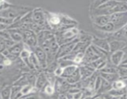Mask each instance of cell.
Masks as SVG:
<instances>
[{
    "mask_svg": "<svg viewBox=\"0 0 127 99\" xmlns=\"http://www.w3.org/2000/svg\"><path fill=\"white\" fill-rule=\"evenodd\" d=\"M48 84V80L46 77L45 73H40L36 77L35 83V88L37 90H43L45 87Z\"/></svg>",
    "mask_w": 127,
    "mask_h": 99,
    "instance_id": "obj_9",
    "label": "cell"
},
{
    "mask_svg": "<svg viewBox=\"0 0 127 99\" xmlns=\"http://www.w3.org/2000/svg\"><path fill=\"white\" fill-rule=\"evenodd\" d=\"M102 84V77H100V75H98L95 79V82H94V90L95 91V93L97 92L99 89H100V85Z\"/></svg>",
    "mask_w": 127,
    "mask_h": 99,
    "instance_id": "obj_26",
    "label": "cell"
},
{
    "mask_svg": "<svg viewBox=\"0 0 127 99\" xmlns=\"http://www.w3.org/2000/svg\"><path fill=\"white\" fill-rule=\"evenodd\" d=\"M99 57L95 54V53L93 51V50L92 49L90 45L84 52V58H83V63H82L81 65H83V64H88L89 63H92L94 61L96 60V59H99Z\"/></svg>",
    "mask_w": 127,
    "mask_h": 99,
    "instance_id": "obj_6",
    "label": "cell"
},
{
    "mask_svg": "<svg viewBox=\"0 0 127 99\" xmlns=\"http://www.w3.org/2000/svg\"><path fill=\"white\" fill-rule=\"evenodd\" d=\"M38 46L41 47L45 42L54 37V34L49 30H42L37 34Z\"/></svg>",
    "mask_w": 127,
    "mask_h": 99,
    "instance_id": "obj_8",
    "label": "cell"
},
{
    "mask_svg": "<svg viewBox=\"0 0 127 99\" xmlns=\"http://www.w3.org/2000/svg\"><path fill=\"white\" fill-rule=\"evenodd\" d=\"M79 69L81 80H84L89 78L96 71L93 68L91 67L90 66L87 65V64H83V65L79 66Z\"/></svg>",
    "mask_w": 127,
    "mask_h": 99,
    "instance_id": "obj_7",
    "label": "cell"
},
{
    "mask_svg": "<svg viewBox=\"0 0 127 99\" xmlns=\"http://www.w3.org/2000/svg\"><path fill=\"white\" fill-rule=\"evenodd\" d=\"M63 73V68H62L60 66H58L57 69L55 70V71L53 72V74L55 76L58 77H60L62 76V74Z\"/></svg>",
    "mask_w": 127,
    "mask_h": 99,
    "instance_id": "obj_29",
    "label": "cell"
},
{
    "mask_svg": "<svg viewBox=\"0 0 127 99\" xmlns=\"http://www.w3.org/2000/svg\"><path fill=\"white\" fill-rule=\"evenodd\" d=\"M28 84H29L28 79H27L26 75H23V76L21 77V78H19L18 80H16L14 82V85H17V86L22 87L24 86V85H28Z\"/></svg>",
    "mask_w": 127,
    "mask_h": 99,
    "instance_id": "obj_23",
    "label": "cell"
},
{
    "mask_svg": "<svg viewBox=\"0 0 127 99\" xmlns=\"http://www.w3.org/2000/svg\"><path fill=\"white\" fill-rule=\"evenodd\" d=\"M91 44L98 47V48H100V49L104 50L105 51H110L109 42L105 39H104V38L93 37V40H92Z\"/></svg>",
    "mask_w": 127,
    "mask_h": 99,
    "instance_id": "obj_10",
    "label": "cell"
},
{
    "mask_svg": "<svg viewBox=\"0 0 127 99\" xmlns=\"http://www.w3.org/2000/svg\"><path fill=\"white\" fill-rule=\"evenodd\" d=\"M7 27H8V26L0 23V31H2V30H4L7 29Z\"/></svg>",
    "mask_w": 127,
    "mask_h": 99,
    "instance_id": "obj_31",
    "label": "cell"
},
{
    "mask_svg": "<svg viewBox=\"0 0 127 99\" xmlns=\"http://www.w3.org/2000/svg\"><path fill=\"white\" fill-rule=\"evenodd\" d=\"M66 99H73V95L70 94V93L68 92L66 95Z\"/></svg>",
    "mask_w": 127,
    "mask_h": 99,
    "instance_id": "obj_32",
    "label": "cell"
},
{
    "mask_svg": "<svg viewBox=\"0 0 127 99\" xmlns=\"http://www.w3.org/2000/svg\"><path fill=\"white\" fill-rule=\"evenodd\" d=\"M43 90H44V92L48 95H53L55 92L54 86L51 85V84H49V83H48L45 87Z\"/></svg>",
    "mask_w": 127,
    "mask_h": 99,
    "instance_id": "obj_25",
    "label": "cell"
},
{
    "mask_svg": "<svg viewBox=\"0 0 127 99\" xmlns=\"http://www.w3.org/2000/svg\"><path fill=\"white\" fill-rule=\"evenodd\" d=\"M33 50L32 52H33L35 56L37 57L41 68L45 69L47 67V56L45 51L38 46L36 47Z\"/></svg>",
    "mask_w": 127,
    "mask_h": 99,
    "instance_id": "obj_5",
    "label": "cell"
},
{
    "mask_svg": "<svg viewBox=\"0 0 127 99\" xmlns=\"http://www.w3.org/2000/svg\"><path fill=\"white\" fill-rule=\"evenodd\" d=\"M99 75H100L102 79H105V80H107V82H109V83L111 82H114L115 80L117 79L118 78V75L117 74H108V73H100L99 72Z\"/></svg>",
    "mask_w": 127,
    "mask_h": 99,
    "instance_id": "obj_18",
    "label": "cell"
},
{
    "mask_svg": "<svg viewBox=\"0 0 127 99\" xmlns=\"http://www.w3.org/2000/svg\"><path fill=\"white\" fill-rule=\"evenodd\" d=\"M123 53L121 51H116L114 52L111 56V60L113 64L115 65H118L121 61Z\"/></svg>",
    "mask_w": 127,
    "mask_h": 99,
    "instance_id": "obj_20",
    "label": "cell"
},
{
    "mask_svg": "<svg viewBox=\"0 0 127 99\" xmlns=\"http://www.w3.org/2000/svg\"><path fill=\"white\" fill-rule=\"evenodd\" d=\"M24 48L23 42H19V43H15L12 47L9 48L8 51L11 54L16 56L17 57H19L21 51Z\"/></svg>",
    "mask_w": 127,
    "mask_h": 99,
    "instance_id": "obj_14",
    "label": "cell"
},
{
    "mask_svg": "<svg viewBox=\"0 0 127 99\" xmlns=\"http://www.w3.org/2000/svg\"><path fill=\"white\" fill-rule=\"evenodd\" d=\"M14 19H11L6 18V17H0V23L2 24H4L7 26L11 25V24L14 23Z\"/></svg>",
    "mask_w": 127,
    "mask_h": 99,
    "instance_id": "obj_28",
    "label": "cell"
},
{
    "mask_svg": "<svg viewBox=\"0 0 127 99\" xmlns=\"http://www.w3.org/2000/svg\"><path fill=\"white\" fill-rule=\"evenodd\" d=\"M73 99H82V98H83V92H82V90H81L79 92L73 94Z\"/></svg>",
    "mask_w": 127,
    "mask_h": 99,
    "instance_id": "obj_30",
    "label": "cell"
},
{
    "mask_svg": "<svg viewBox=\"0 0 127 99\" xmlns=\"http://www.w3.org/2000/svg\"><path fill=\"white\" fill-rule=\"evenodd\" d=\"M32 17L33 22L39 26L42 30H45L47 21H46L45 13L40 8H36L32 11Z\"/></svg>",
    "mask_w": 127,
    "mask_h": 99,
    "instance_id": "obj_3",
    "label": "cell"
},
{
    "mask_svg": "<svg viewBox=\"0 0 127 99\" xmlns=\"http://www.w3.org/2000/svg\"><path fill=\"white\" fill-rule=\"evenodd\" d=\"M19 99H42L40 95L37 94L36 92H32L26 96L22 97Z\"/></svg>",
    "mask_w": 127,
    "mask_h": 99,
    "instance_id": "obj_27",
    "label": "cell"
},
{
    "mask_svg": "<svg viewBox=\"0 0 127 99\" xmlns=\"http://www.w3.org/2000/svg\"><path fill=\"white\" fill-rule=\"evenodd\" d=\"M91 45V42H83V41H78L76 43L73 51L71 52L73 54H77L79 53H84L87 48Z\"/></svg>",
    "mask_w": 127,
    "mask_h": 99,
    "instance_id": "obj_12",
    "label": "cell"
},
{
    "mask_svg": "<svg viewBox=\"0 0 127 99\" xmlns=\"http://www.w3.org/2000/svg\"><path fill=\"white\" fill-rule=\"evenodd\" d=\"M78 41H79V38L78 37V38H76L75 40H74L72 42L67 43H64V44L59 46V48H58L57 54H56V59L57 60V59H60V58H63V57L71 53L76 43Z\"/></svg>",
    "mask_w": 127,
    "mask_h": 99,
    "instance_id": "obj_4",
    "label": "cell"
},
{
    "mask_svg": "<svg viewBox=\"0 0 127 99\" xmlns=\"http://www.w3.org/2000/svg\"><path fill=\"white\" fill-rule=\"evenodd\" d=\"M79 35V30L76 27L69 28L62 31H57L54 35L58 45L72 42L78 37Z\"/></svg>",
    "mask_w": 127,
    "mask_h": 99,
    "instance_id": "obj_1",
    "label": "cell"
},
{
    "mask_svg": "<svg viewBox=\"0 0 127 99\" xmlns=\"http://www.w3.org/2000/svg\"><path fill=\"white\" fill-rule=\"evenodd\" d=\"M94 99H104V97H103V95H99V96L96 97L94 98Z\"/></svg>",
    "mask_w": 127,
    "mask_h": 99,
    "instance_id": "obj_33",
    "label": "cell"
},
{
    "mask_svg": "<svg viewBox=\"0 0 127 99\" xmlns=\"http://www.w3.org/2000/svg\"><path fill=\"white\" fill-rule=\"evenodd\" d=\"M11 40L15 43L22 42L23 40V35H22V30L21 28H11L7 29Z\"/></svg>",
    "mask_w": 127,
    "mask_h": 99,
    "instance_id": "obj_11",
    "label": "cell"
},
{
    "mask_svg": "<svg viewBox=\"0 0 127 99\" xmlns=\"http://www.w3.org/2000/svg\"><path fill=\"white\" fill-rule=\"evenodd\" d=\"M58 66H59V65H58V62H57V61H53V63H52L51 64H48L45 69H47V73H53L55 70Z\"/></svg>",
    "mask_w": 127,
    "mask_h": 99,
    "instance_id": "obj_24",
    "label": "cell"
},
{
    "mask_svg": "<svg viewBox=\"0 0 127 99\" xmlns=\"http://www.w3.org/2000/svg\"><path fill=\"white\" fill-rule=\"evenodd\" d=\"M11 87L7 86L4 88L1 92V97L2 99H11Z\"/></svg>",
    "mask_w": 127,
    "mask_h": 99,
    "instance_id": "obj_22",
    "label": "cell"
},
{
    "mask_svg": "<svg viewBox=\"0 0 127 99\" xmlns=\"http://www.w3.org/2000/svg\"><path fill=\"white\" fill-rule=\"evenodd\" d=\"M22 35H23L22 42L30 49H33L38 46L37 35L33 31L29 29L22 30Z\"/></svg>",
    "mask_w": 127,
    "mask_h": 99,
    "instance_id": "obj_2",
    "label": "cell"
},
{
    "mask_svg": "<svg viewBox=\"0 0 127 99\" xmlns=\"http://www.w3.org/2000/svg\"><path fill=\"white\" fill-rule=\"evenodd\" d=\"M23 24H32L33 23L32 21V11H29V12L26 13V14L24 15L21 19L19 20Z\"/></svg>",
    "mask_w": 127,
    "mask_h": 99,
    "instance_id": "obj_21",
    "label": "cell"
},
{
    "mask_svg": "<svg viewBox=\"0 0 127 99\" xmlns=\"http://www.w3.org/2000/svg\"><path fill=\"white\" fill-rule=\"evenodd\" d=\"M93 21L94 25L102 27L110 22V16H93Z\"/></svg>",
    "mask_w": 127,
    "mask_h": 99,
    "instance_id": "obj_13",
    "label": "cell"
},
{
    "mask_svg": "<svg viewBox=\"0 0 127 99\" xmlns=\"http://www.w3.org/2000/svg\"><path fill=\"white\" fill-rule=\"evenodd\" d=\"M65 80L68 84H71V85L75 84L76 83L80 82V80H81V74L80 73H79V66L77 68L76 70L75 71V72L70 77L66 79Z\"/></svg>",
    "mask_w": 127,
    "mask_h": 99,
    "instance_id": "obj_15",
    "label": "cell"
},
{
    "mask_svg": "<svg viewBox=\"0 0 127 99\" xmlns=\"http://www.w3.org/2000/svg\"><path fill=\"white\" fill-rule=\"evenodd\" d=\"M29 60L30 63H31V66H32L33 69L39 71L42 69L39 64V62H38V59H37V57L35 56L33 52H31V55H30L29 58Z\"/></svg>",
    "mask_w": 127,
    "mask_h": 99,
    "instance_id": "obj_17",
    "label": "cell"
},
{
    "mask_svg": "<svg viewBox=\"0 0 127 99\" xmlns=\"http://www.w3.org/2000/svg\"><path fill=\"white\" fill-rule=\"evenodd\" d=\"M78 68V66L74 64V65L69 66H67L66 68H63V73L60 77L64 79H67L68 77H70L75 72V71Z\"/></svg>",
    "mask_w": 127,
    "mask_h": 99,
    "instance_id": "obj_16",
    "label": "cell"
},
{
    "mask_svg": "<svg viewBox=\"0 0 127 99\" xmlns=\"http://www.w3.org/2000/svg\"><path fill=\"white\" fill-rule=\"evenodd\" d=\"M95 26V28L98 29L99 30L102 31V32H112L115 29V26L114 24H112V22H109L108 24H107L105 25L102 26V27H98V26L94 25Z\"/></svg>",
    "mask_w": 127,
    "mask_h": 99,
    "instance_id": "obj_19",
    "label": "cell"
}]
</instances>
